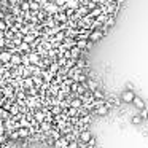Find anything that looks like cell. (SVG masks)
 <instances>
[{
  "label": "cell",
  "instance_id": "cell-9",
  "mask_svg": "<svg viewBox=\"0 0 148 148\" xmlns=\"http://www.w3.org/2000/svg\"><path fill=\"white\" fill-rule=\"evenodd\" d=\"M10 115L13 116V118H16V116H19V115H21V107L18 105V103H13V105H11V108H10Z\"/></svg>",
  "mask_w": 148,
  "mask_h": 148
},
{
  "label": "cell",
  "instance_id": "cell-7",
  "mask_svg": "<svg viewBox=\"0 0 148 148\" xmlns=\"http://www.w3.org/2000/svg\"><path fill=\"white\" fill-rule=\"evenodd\" d=\"M69 143H70V142H69L67 138L64 137V135H62L59 140L54 142V148H69Z\"/></svg>",
  "mask_w": 148,
  "mask_h": 148
},
{
  "label": "cell",
  "instance_id": "cell-17",
  "mask_svg": "<svg viewBox=\"0 0 148 148\" xmlns=\"http://www.w3.org/2000/svg\"><path fill=\"white\" fill-rule=\"evenodd\" d=\"M142 121H143V119H142V116H140V115H132V118H131V123H132L134 126H138Z\"/></svg>",
  "mask_w": 148,
  "mask_h": 148
},
{
  "label": "cell",
  "instance_id": "cell-6",
  "mask_svg": "<svg viewBox=\"0 0 148 148\" xmlns=\"http://www.w3.org/2000/svg\"><path fill=\"white\" fill-rule=\"evenodd\" d=\"M21 58H23V54H19V53H14V54L11 56L10 64L13 65V67H19V65H23V62H21Z\"/></svg>",
  "mask_w": 148,
  "mask_h": 148
},
{
  "label": "cell",
  "instance_id": "cell-21",
  "mask_svg": "<svg viewBox=\"0 0 148 148\" xmlns=\"http://www.w3.org/2000/svg\"><path fill=\"white\" fill-rule=\"evenodd\" d=\"M69 148H80V140H73L69 143Z\"/></svg>",
  "mask_w": 148,
  "mask_h": 148
},
{
  "label": "cell",
  "instance_id": "cell-24",
  "mask_svg": "<svg viewBox=\"0 0 148 148\" xmlns=\"http://www.w3.org/2000/svg\"><path fill=\"white\" fill-rule=\"evenodd\" d=\"M0 69H2V62H0Z\"/></svg>",
  "mask_w": 148,
  "mask_h": 148
},
{
  "label": "cell",
  "instance_id": "cell-13",
  "mask_svg": "<svg viewBox=\"0 0 148 148\" xmlns=\"http://www.w3.org/2000/svg\"><path fill=\"white\" fill-rule=\"evenodd\" d=\"M88 42H89V40H77V48H80L81 51H86L88 49Z\"/></svg>",
  "mask_w": 148,
  "mask_h": 148
},
{
  "label": "cell",
  "instance_id": "cell-1",
  "mask_svg": "<svg viewBox=\"0 0 148 148\" xmlns=\"http://www.w3.org/2000/svg\"><path fill=\"white\" fill-rule=\"evenodd\" d=\"M78 140L81 142V143H89L91 140H92V135H91V132L88 131V127H81L80 129V135H78Z\"/></svg>",
  "mask_w": 148,
  "mask_h": 148
},
{
  "label": "cell",
  "instance_id": "cell-23",
  "mask_svg": "<svg viewBox=\"0 0 148 148\" xmlns=\"http://www.w3.org/2000/svg\"><path fill=\"white\" fill-rule=\"evenodd\" d=\"M21 2H29V0H21Z\"/></svg>",
  "mask_w": 148,
  "mask_h": 148
},
{
  "label": "cell",
  "instance_id": "cell-12",
  "mask_svg": "<svg viewBox=\"0 0 148 148\" xmlns=\"http://www.w3.org/2000/svg\"><path fill=\"white\" fill-rule=\"evenodd\" d=\"M86 84H88V89H89L91 92H94V91L97 89V81H96V80H91V78H88Z\"/></svg>",
  "mask_w": 148,
  "mask_h": 148
},
{
  "label": "cell",
  "instance_id": "cell-14",
  "mask_svg": "<svg viewBox=\"0 0 148 148\" xmlns=\"http://www.w3.org/2000/svg\"><path fill=\"white\" fill-rule=\"evenodd\" d=\"M18 132H19V137L21 138H27L29 135H32L30 134V131L27 127H21V129H18Z\"/></svg>",
  "mask_w": 148,
  "mask_h": 148
},
{
  "label": "cell",
  "instance_id": "cell-2",
  "mask_svg": "<svg viewBox=\"0 0 148 148\" xmlns=\"http://www.w3.org/2000/svg\"><path fill=\"white\" fill-rule=\"evenodd\" d=\"M105 35V32H103L102 29H96V30H91V35H89V42L96 43L99 42V40H102V37Z\"/></svg>",
  "mask_w": 148,
  "mask_h": 148
},
{
  "label": "cell",
  "instance_id": "cell-3",
  "mask_svg": "<svg viewBox=\"0 0 148 148\" xmlns=\"http://www.w3.org/2000/svg\"><path fill=\"white\" fill-rule=\"evenodd\" d=\"M135 99V92L134 91H124V92H121V100L124 103H132Z\"/></svg>",
  "mask_w": 148,
  "mask_h": 148
},
{
  "label": "cell",
  "instance_id": "cell-22",
  "mask_svg": "<svg viewBox=\"0 0 148 148\" xmlns=\"http://www.w3.org/2000/svg\"><path fill=\"white\" fill-rule=\"evenodd\" d=\"M140 116H142V119H143V118H147V116H148V108L140 110Z\"/></svg>",
  "mask_w": 148,
  "mask_h": 148
},
{
  "label": "cell",
  "instance_id": "cell-18",
  "mask_svg": "<svg viewBox=\"0 0 148 148\" xmlns=\"http://www.w3.org/2000/svg\"><path fill=\"white\" fill-rule=\"evenodd\" d=\"M30 10L34 11V13H38L42 8H40V5L37 3V2H34V0H30Z\"/></svg>",
  "mask_w": 148,
  "mask_h": 148
},
{
  "label": "cell",
  "instance_id": "cell-16",
  "mask_svg": "<svg viewBox=\"0 0 148 148\" xmlns=\"http://www.w3.org/2000/svg\"><path fill=\"white\" fill-rule=\"evenodd\" d=\"M94 112H96L99 116H107V115H108V107L103 105V107H100L99 110H94Z\"/></svg>",
  "mask_w": 148,
  "mask_h": 148
},
{
  "label": "cell",
  "instance_id": "cell-8",
  "mask_svg": "<svg viewBox=\"0 0 148 148\" xmlns=\"http://www.w3.org/2000/svg\"><path fill=\"white\" fill-rule=\"evenodd\" d=\"M32 115H34V121H37L38 124H42V123L45 121V113H43L42 110H35Z\"/></svg>",
  "mask_w": 148,
  "mask_h": 148
},
{
  "label": "cell",
  "instance_id": "cell-11",
  "mask_svg": "<svg viewBox=\"0 0 148 148\" xmlns=\"http://www.w3.org/2000/svg\"><path fill=\"white\" fill-rule=\"evenodd\" d=\"M105 103H107V100H105V99H94V102L91 103V105H92V108H94V110H99L100 107H103Z\"/></svg>",
  "mask_w": 148,
  "mask_h": 148
},
{
  "label": "cell",
  "instance_id": "cell-20",
  "mask_svg": "<svg viewBox=\"0 0 148 148\" xmlns=\"http://www.w3.org/2000/svg\"><path fill=\"white\" fill-rule=\"evenodd\" d=\"M21 10H23L24 13H27V11L30 10V2H21Z\"/></svg>",
  "mask_w": 148,
  "mask_h": 148
},
{
  "label": "cell",
  "instance_id": "cell-19",
  "mask_svg": "<svg viewBox=\"0 0 148 148\" xmlns=\"http://www.w3.org/2000/svg\"><path fill=\"white\" fill-rule=\"evenodd\" d=\"M92 96H94V99H105V94L102 92V91H99V89H96L92 92Z\"/></svg>",
  "mask_w": 148,
  "mask_h": 148
},
{
  "label": "cell",
  "instance_id": "cell-15",
  "mask_svg": "<svg viewBox=\"0 0 148 148\" xmlns=\"http://www.w3.org/2000/svg\"><path fill=\"white\" fill-rule=\"evenodd\" d=\"M0 118L3 119V121H7V119L13 118V116L10 115V112H7V110H3V108H2V107H0Z\"/></svg>",
  "mask_w": 148,
  "mask_h": 148
},
{
  "label": "cell",
  "instance_id": "cell-5",
  "mask_svg": "<svg viewBox=\"0 0 148 148\" xmlns=\"http://www.w3.org/2000/svg\"><path fill=\"white\" fill-rule=\"evenodd\" d=\"M29 59H30V64L32 65H38L40 62H42V56H40L37 51H30L29 53Z\"/></svg>",
  "mask_w": 148,
  "mask_h": 148
},
{
  "label": "cell",
  "instance_id": "cell-4",
  "mask_svg": "<svg viewBox=\"0 0 148 148\" xmlns=\"http://www.w3.org/2000/svg\"><path fill=\"white\" fill-rule=\"evenodd\" d=\"M11 56H13V53H11V51H8V49H3V51L0 53V62H2V65L10 64Z\"/></svg>",
  "mask_w": 148,
  "mask_h": 148
},
{
  "label": "cell",
  "instance_id": "cell-10",
  "mask_svg": "<svg viewBox=\"0 0 148 148\" xmlns=\"http://www.w3.org/2000/svg\"><path fill=\"white\" fill-rule=\"evenodd\" d=\"M132 105H134L135 108H138V110H143V108H147V107H145V102L140 99V97H137V96H135V99H134V102H132Z\"/></svg>",
  "mask_w": 148,
  "mask_h": 148
}]
</instances>
